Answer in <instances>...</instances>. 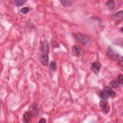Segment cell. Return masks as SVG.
I'll return each instance as SVG.
<instances>
[{
    "label": "cell",
    "instance_id": "cell-4",
    "mask_svg": "<svg viewBox=\"0 0 123 123\" xmlns=\"http://www.w3.org/2000/svg\"><path fill=\"white\" fill-rule=\"evenodd\" d=\"M32 117H36L39 114V109L36 103H33L29 108V111Z\"/></svg>",
    "mask_w": 123,
    "mask_h": 123
},
{
    "label": "cell",
    "instance_id": "cell-19",
    "mask_svg": "<svg viewBox=\"0 0 123 123\" xmlns=\"http://www.w3.org/2000/svg\"><path fill=\"white\" fill-rule=\"evenodd\" d=\"M29 11V9L28 7H25L24 8H22L21 10H20V12L21 13H24V14H25L26 13H27Z\"/></svg>",
    "mask_w": 123,
    "mask_h": 123
},
{
    "label": "cell",
    "instance_id": "cell-8",
    "mask_svg": "<svg viewBox=\"0 0 123 123\" xmlns=\"http://www.w3.org/2000/svg\"><path fill=\"white\" fill-rule=\"evenodd\" d=\"M81 53V49L77 46H74L72 48V54L74 56H78Z\"/></svg>",
    "mask_w": 123,
    "mask_h": 123
},
{
    "label": "cell",
    "instance_id": "cell-13",
    "mask_svg": "<svg viewBox=\"0 0 123 123\" xmlns=\"http://www.w3.org/2000/svg\"><path fill=\"white\" fill-rule=\"evenodd\" d=\"M109 85L111 87L116 88V87H119L121 84L119 82L118 80L117 79H116V80H113L111 81L110 82Z\"/></svg>",
    "mask_w": 123,
    "mask_h": 123
},
{
    "label": "cell",
    "instance_id": "cell-9",
    "mask_svg": "<svg viewBox=\"0 0 123 123\" xmlns=\"http://www.w3.org/2000/svg\"><path fill=\"white\" fill-rule=\"evenodd\" d=\"M40 60L41 62L44 65H47L49 63V56L48 54L41 55Z\"/></svg>",
    "mask_w": 123,
    "mask_h": 123
},
{
    "label": "cell",
    "instance_id": "cell-18",
    "mask_svg": "<svg viewBox=\"0 0 123 123\" xmlns=\"http://www.w3.org/2000/svg\"><path fill=\"white\" fill-rule=\"evenodd\" d=\"M24 2H25V1L23 0H16L14 1L15 4L17 6H22V5L24 4Z\"/></svg>",
    "mask_w": 123,
    "mask_h": 123
},
{
    "label": "cell",
    "instance_id": "cell-1",
    "mask_svg": "<svg viewBox=\"0 0 123 123\" xmlns=\"http://www.w3.org/2000/svg\"><path fill=\"white\" fill-rule=\"evenodd\" d=\"M73 36L77 41L83 45H89L91 43L89 38L84 34L80 33H76L74 34Z\"/></svg>",
    "mask_w": 123,
    "mask_h": 123
},
{
    "label": "cell",
    "instance_id": "cell-22",
    "mask_svg": "<svg viewBox=\"0 0 123 123\" xmlns=\"http://www.w3.org/2000/svg\"><path fill=\"white\" fill-rule=\"evenodd\" d=\"M120 29H121V31L122 32H123V27H121Z\"/></svg>",
    "mask_w": 123,
    "mask_h": 123
},
{
    "label": "cell",
    "instance_id": "cell-17",
    "mask_svg": "<svg viewBox=\"0 0 123 123\" xmlns=\"http://www.w3.org/2000/svg\"><path fill=\"white\" fill-rule=\"evenodd\" d=\"M117 60H118V64L120 66L123 67V56H119L117 58Z\"/></svg>",
    "mask_w": 123,
    "mask_h": 123
},
{
    "label": "cell",
    "instance_id": "cell-21",
    "mask_svg": "<svg viewBox=\"0 0 123 123\" xmlns=\"http://www.w3.org/2000/svg\"><path fill=\"white\" fill-rule=\"evenodd\" d=\"M39 123H46V120L45 118H41L39 121Z\"/></svg>",
    "mask_w": 123,
    "mask_h": 123
},
{
    "label": "cell",
    "instance_id": "cell-15",
    "mask_svg": "<svg viewBox=\"0 0 123 123\" xmlns=\"http://www.w3.org/2000/svg\"><path fill=\"white\" fill-rule=\"evenodd\" d=\"M123 15V11L122 10L117 12L113 15V16L117 18H122Z\"/></svg>",
    "mask_w": 123,
    "mask_h": 123
},
{
    "label": "cell",
    "instance_id": "cell-16",
    "mask_svg": "<svg viewBox=\"0 0 123 123\" xmlns=\"http://www.w3.org/2000/svg\"><path fill=\"white\" fill-rule=\"evenodd\" d=\"M50 69L53 71H55L56 70V62L54 61H52L50 63V66H49Z\"/></svg>",
    "mask_w": 123,
    "mask_h": 123
},
{
    "label": "cell",
    "instance_id": "cell-6",
    "mask_svg": "<svg viewBox=\"0 0 123 123\" xmlns=\"http://www.w3.org/2000/svg\"><path fill=\"white\" fill-rule=\"evenodd\" d=\"M100 64L98 62H93L91 66V68L92 71L95 74H97L99 71L100 68Z\"/></svg>",
    "mask_w": 123,
    "mask_h": 123
},
{
    "label": "cell",
    "instance_id": "cell-12",
    "mask_svg": "<svg viewBox=\"0 0 123 123\" xmlns=\"http://www.w3.org/2000/svg\"><path fill=\"white\" fill-rule=\"evenodd\" d=\"M73 1L71 0H61V4L64 7H69L73 3Z\"/></svg>",
    "mask_w": 123,
    "mask_h": 123
},
{
    "label": "cell",
    "instance_id": "cell-3",
    "mask_svg": "<svg viewBox=\"0 0 123 123\" xmlns=\"http://www.w3.org/2000/svg\"><path fill=\"white\" fill-rule=\"evenodd\" d=\"M107 56L111 60H116L119 56L117 52L113 49L111 47H109L106 52Z\"/></svg>",
    "mask_w": 123,
    "mask_h": 123
},
{
    "label": "cell",
    "instance_id": "cell-2",
    "mask_svg": "<svg viewBox=\"0 0 123 123\" xmlns=\"http://www.w3.org/2000/svg\"><path fill=\"white\" fill-rule=\"evenodd\" d=\"M99 106L102 111L104 114H107L110 111V106L109 102L105 99H102L99 102Z\"/></svg>",
    "mask_w": 123,
    "mask_h": 123
},
{
    "label": "cell",
    "instance_id": "cell-14",
    "mask_svg": "<svg viewBox=\"0 0 123 123\" xmlns=\"http://www.w3.org/2000/svg\"><path fill=\"white\" fill-rule=\"evenodd\" d=\"M106 5L111 9H112L114 8L115 4L114 2L112 0H108L106 2Z\"/></svg>",
    "mask_w": 123,
    "mask_h": 123
},
{
    "label": "cell",
    "instance_id": "cell-10",
    "mask_svg": "<svg viewBox=\"0 0 123 123\" xmlns=\"http://www.w3.org/2000/svg\"><path fill=\"white\" fill-rule=\"evenodd\" d=\"M103 90L108 94V95L111 97H114L115 96V93L114 91L110 87L105 86L103 88Z\"/></svg>",
    "mask_w": 123,
    "mask_h": 123
},
{
    "label": "cell",
    "instance_id": "cell-7",
    "mask_svg": "<svg viewBox=\"0 0 123 123\" xmlns=\"http://www.w3.org/2000/svg\"><path fill=\"white\" fill-rule=\"evenodd\" d=\"M32 116L29 111H26L23 114V119L25 123H28L31 122Z\"/></svg>",
    "mask_w": 123,
    "mask_h": 123
},
{
    "label": "cell",
    "instance_id": "cell-5",
    "mask_svg": "<svg viewBox=\"0 0 123 123\" xmlns=\"http://www.w3.org/2000/svg\"><path fill=\"white\" fill-rule=\"evenodd\" d=\"M40 45L42 51L41 55L48 54L49 52V45L48 42L46 40H43L41 42Z\"/></svg>",
    "mask_w": 123,
    "mask_h": 123
},
{
    "label": "cell",
    "instance_id": "cell-11",
    "mask_svg": "<svg viewBox=\"0 0 123 123\" xmlns=\"http://www.w3.org/2000/svg\"><path fill=\"white\" fill-rule=\"evenodd\" d=\"M98 96L100 98L105 100L108 99L109 98V96L108 95V94L104 90L99 91L98 93Z\"/></svg>",
    "mask_w": 123,
    "mask_h": 123
},
{
    "label": "cell",
    "instance_id": "cell-20",
    "mask_svg": "<svg viewBox=\"0 0 123 123\" xmlns=\"http://www.w3.org/2000/svg\"><path fill=\"white\" fill-rule=\"evenodd\" d=\"M123 75L122 74H120L119 76H118V78L117 79V80H118L119 82L120 83V84L121 85L123 84Z\"/></svg>",
    "mask_w": 123,
    "mask_h": 123
}]
</instances>
